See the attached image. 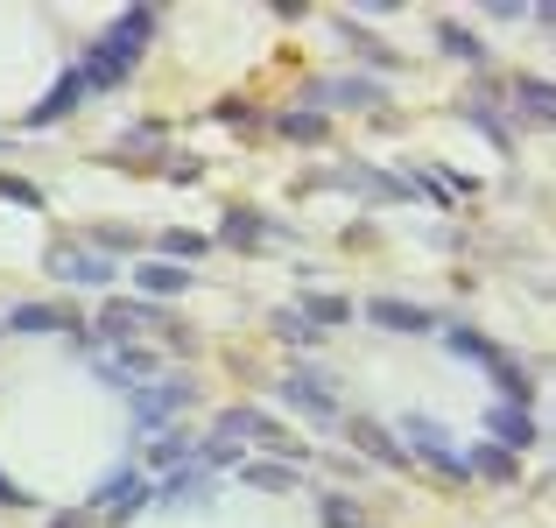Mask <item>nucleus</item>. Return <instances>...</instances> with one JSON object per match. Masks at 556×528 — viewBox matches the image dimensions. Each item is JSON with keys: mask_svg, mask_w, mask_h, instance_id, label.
<instances>
[{"mask_svg": "<svg viewBox=\"0 0 556 528\" xmlns=\"http://www.w3.org/2000/svg\"><path fill=\"white\" fill-rule=\"evenodd\" d=\"M135 282L149 289V297H184V289H190V268H177V261H141Z\"/></svg>", "mask_w": 556, "mask_h": 528, "instance_id": "1a4fd4ad", "label": "nucleus"}, {"mask_svg": "<svg viewBox=\"0 0 556 528\" xmlns=\"http://www.w3.org/2000/svg\"><path fill=\"white\" fill-rule=\"evenodd\" d=\"M0 501H8V507H22V501H28V493H22V487H14V479H0Z\"/></svg>", "mask_w": 556, "mask_h": 528, "instance_id": "cd10ccee", "label": "nucleus"}, {"mask_svg": "<svg viewBox=\"0 0 556 528\" xmlns=\"http://www.w3.org/2000/svg\"><path fill=\"white\" fill-rule=\"evenodd\" d=\"M212 240H198V232H163V261H198Z\"/></svg>", "mask_w": 556, "mask_h": 528, "instance_id": "a211bd4d", "label": "nucleus"}, {"mask_svg": "<svg viewBox=\"0 0 556 528\" xmlns=\"http://www.w3.org/2000/svg\"><path fill=\"white\" fill-rule=\"evenodd\" d=\"M247 479L268 493H296V473H282V465H247Z\"/></svg>", "mask_w": 556, "mask_h": 528, "instance_id": "6ab92c4d", "label": "nucleus"}, {"mask_svg": "<svg viewBox=\"0 0 556 528\" xmlns=\"http://www.w3.org/2000/svg\"><path fill=\"white\" fill-rule=\"evenodd\" d=\"M515 99H521V113H529V121H549V113H556V92H549L543 78H521Z\"/></svg>", "mask_w": 556, "mask_h": 528, "instance_id": "2eb2a0df", "label": "nucleus"}, {"mask_svg": "<svg viewBox=\"0 0 556 528\" xmlns=\"http://www.w3.org/2000/svg\"><path fill=\"white\" fill-rule=\"evenodd\" d=\"M339 36H345V42H353V50H359V56H367V64H394V56H388V50H380V42L367 36V28H345V22H339Z\"/></svg>", "mask_w": 556, "mask_h": 528, "instance_id": "4be33fe9", "label": "nucleus"}, {"mask_svg": "<svg viewBox=\"0 0 556 528\" xmlns=\"http://www.w3.org/2000/svg\"><path fill=\"white\" fill-rule=\"evenodd\" d=\"M402 430H408V451H416V458H430L444 479H472V458H465V451L451 444V430H444V423H430V416H408Z\"/></svg>", "mask_w": 556, "mask_h": 528, "instance_id": "f257e3e1", "label": "nucleus"}, {"mask_svg": "<svg viewBox=\"0 0 556 528\" xmlns=\"http://www.w3.org/2000/svg\"><path fill=\"white\" fill-rule=\"evenodd\" d=\"M78 92H85V78H78V71H71V78H56V92L36 106V127H50L56 113H71V106H78Z\"/></svg>", "mask_w": 556, "mask_h": 528, "instance_id": "f8f14e48", "label": "nucleus"}, {"mask_svg": "<svg viewBox=\"0 0 556 528\" xmlns=\"http://www.w3.org/2000/svg\"><path fill=\"white\" fill-rule=\"evenodd\" d=\"M282 135L289 141H325V121L317 113H282Z\"/></svg>", "mask_w": 556, "mask_h": 528, "instance_id": "aec40b11", "label": "nucleus"}, {"mask_svg": "<svg viewBox=\"0 0 556 528\" xmlns=\"http://www.w3.org/2000/svg\"><path fill=\"white\" fill-rule=\"evenodd\" d=\"M374 99H380L374 78H325V85H311V106H374Z\"/></svg>", "mask_w": 556, "mask_h": 528, "instance_id": "423d86ee", "label": "nucleus"}, {"mask_svg": "<svg viewBox=\"0 0 556 528\" xmlns=\"http://www.w3.org/2000/svg\"><path fill=\"white\" fill-rule=\"evenodd\" d=\"M8 325H14V331H64L71 317H64V311H50V303H14Z\"/></svg>", "mask_w": 556, "mask_h": 528, "instance_id": "9b49d317", "label": "nucleus"}, {"mask_svg": "<svg viewBox=\"0 0 556 528\" xmlns=\"http://www.w3.org/2000/svg\"><path fill=\"white\" fill-rule=\"evenodd\" d=\"M92 501H99V507H135V501H141V479H135V473H113L106 487L92 493Z\"/></svg>", "mask_w": 556, "mask_h": 528, "instance_id": "dca6fc26", "label": "nucleus"}, {"mask_svg": "<svg viewBox=\"0 0 556 528\" xmlns=\"http://www.w3.org/2000/svg\"><path fill=\"white\" fill-rule=\"evenodd\" d=\"M0 198H14V204H42V190H36V184H22V176H0Z\"/></svg>", "mask_w": 556, "mask_h": 528, "instance_id": "bb28decb", "label": "nucleus"}, {"mask_svg": "<svg viewBox=\"0 0 556 528\" xmlns=\"http://www.w3.org/2000/svg\"><path fill=\"white\" fill-rule=\"evenodd\" d=\"M155 325H163V317H155L149 311V303H121V297H113L106 303V311H99V331H106V339H141V331H155Z\"/></svg>", "mask_w": 556, "mask_h": 528, "instance_id": "20e7f679", "label": "nucleus"}, {"mask_svg": "<svg viewBox=\"0 0 556 528\" xmlns=\"http://www.w3.org/2000/svg\"><path fill=\"white\" fill-rule=\"evenodd\" d=\"M275 339H282V345H317L325 331H317L303 311H275Z\"/></svg>", "mask_w": 556, "mask_h": 528, "instance_id": "4468645a", "label": "nucleus"}, {"mask_svg": "<svg viewBox=\"0 0 556 528\" xmlns=\"http://www.w3.org/2000/svg\"><path fill=\"white\" fill-rule=\"evenodd\" d=\"M437 42H444L451 56H465V64H479V56H486V42H479L472 28H458V22H437Z\"/></svg>", "mask_w": 556, "mask_h": 528, "instance_id": "ddd939ff", "label": "nucleus"}, {"mask_svg": "<svg viewBox=\"0 0 556 528\" xmlns=\"http://www.w3.org/2000/svg\"><path fill=\"white\" fill-rule=\"evenodd\" d=\"M296 311L311 317L317 331H331V325H353V317H359V311H353V297H325V289H311V297H303Z\"/></svg>", "mask_w": 556, "mask_h": 528, "instance_id": "6e6552de", "label": "nucleus"}, {"mask_svg": "<svg viewBox=\"0 0 556 528\" xmlns=\"http://www.w3.org/2000/svg\"><path fill=\"white\" fill-rule=\"evenodd\" d=\"M50 268L64 275V282H78V289H106L113 282V261L99 254V247H56Z\"/></svg>", "mask_w": 556, "mask_h": 528, "instance_id": "f03ea898", "label": "nucleus"}, {"mask_svg": "<svg viewBox=\"0 0 556 528\" xmlns=\"http://www.w3.org/2000/svg\"><path fill=\"white\" fill-rule=\"evenodd\" d=\"M472 473H486V479H515V458H507V451H479Z\"/></svg>", "mask_w": 556, "mask_h": 528, "instance_id": "393cba45", "label": "nucleus"}, {"mask_svg": "<svg viewBox=\"0 0 556 528\" xmlns=\"http://www.w3.org/2000/svg\"><path fill=\"white\" fill-rule=\"evenodd\" d=\"M149 366H155V360H149V352H135V345H121V360H113V374H127V388H135V380H141V374H149Z\"/></svg>", "mask_w": 556, "mask_h": 528, "instance_id": "5701e85b", "label": "nucleus"}, {"mask_svg": "<svg viewBox=\"0 0 556 528\" xmlns=\"http://www.w3.org/2000/svg\"><path fill=\"white\" fill-rule=\"evenodd\" d=\"M367 317L380 331H402V339H422V331H430V311H416V303H402V297H374Z\"/></svg>", "mask_w": 556, "mask_h": 528, "instance_id": "39448f33", "label": "nucleus"}, {"mask_svg": "<svg viewBox=\"0 0 556 528\" xmlns=\"http://www.w3.org/2000/svg\"><path fill=\"white\" fill-rule=\"evenodd\" d=\"M325 528H359V501H339V493H331V501H325Z\"/></svg>", "mask_w": 556, "mask_h": 528, "instance_id": "b1692460", "label": "nucleus"}, {"mask_svg": "<svg viewBox=\"0 0 556 528\" xmlns=\"http://www.w3.org/2000/svg\"><path fill=\"white\" fill-rule=\"evenodd\" d=\"M282 402L296 408V416H311V423H339V402H331V388L317 374H289L282 380Z\"/></svg>", "mask_w": 556, "mask_h": 528, "instance_id": "7ed1b4c3", "label": "nucleus"}, {"mask_svg": "<svg viewBox=\"0 0 556 528\" xmlns=\"http://www.w3.org/2000/svg\"><path fill=\"white\" fill-rule=\"evenodd\" d=\"M451 352H465V360H486V366H501V352H493L479 331H451Z\"/></svg>", "mask_w": 556, "mask_h": 528, "instance_id": "412c9836", "label": "nucleus"}, {"mask_svg": "<svg viewBox=\"0 0 556 528\" xmlns=\"http://www.w3.org/2000/svg\"><path fill=\"white\" fill-rule=\"evenodd\" d=\"M493 430H501V444H515V451H521V444H535V423H529V416H507V408L493 416Z\"/></svg>", "mask_w": 556, "mask_h": 528, "instance_id": "f3484780", "label": "nucleus"}, {"mask_svg": "<svg viewBox=\"0 0 556 528\" xmlns=\"http://www.w3.org/2000/svg\"><path fill=\"white\" fill-rule=\"evenodd\" d=\"M261 232H268V226H261V218H254V212H240V218H226V240H240V247H254V240H261Z\"/></svg>", "mask_w": 556, "mask_h": 528, "instance_id": "a878e982", "label": "nucleus"}, {"mask_svg": "<svg viewBox=\"0 0 556 528\" xmlns=\"http://www.w3.org/2000/svg\"><path fill=\"white\" fill-rule=\"evenodd\" d=\"M345 437H353V444H359V451H367V458H374V465H408V451H402V444H394V437H388V430H380V423H367V416H353V423H345Z\"/></svg>", "mask_w": 556, "mask_h": 528, "instance_id": "0eeeda50", "label": "nucleus"}, {"mask_svg": "<svg viewBox=\"0 0 556 528\" xmlns=\"http://www.w3.org/2000/svg\"><path fill=\"white\" fill-rule=\"evenodd\" d=\"M190 394H198L190 380H163V388H149V394H141V416H184V408H190Z\"/></svg>", "mask_w": 556, "mask_h": 528, "instance_id": "9d476101", "label": "nucleus"}]
</instances>
